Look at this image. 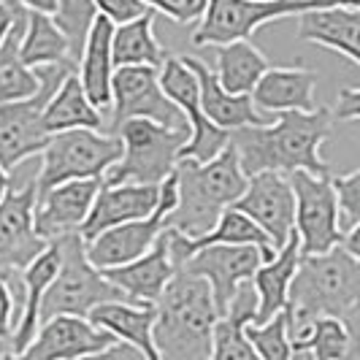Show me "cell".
Instances as JSON below:
<instances>
[{
    "label": "cell",
    "instance_id": "cell-1",
    "mask_svg": "<svg viewBox=\"0 0 360 360\" xmlns=\"http://www.w3.org/2000/svg\"><path fill=\"white\" fill-rule=\"evenodd\" d=\"M333 133L330 108L288 111L271 125L238 127L228 136L244 176L307 171L311 176H330V165L323 160V144Z\"/></svg>",
    "mask_w": 360,
    "mask_h": 360
},
{
    "label": "cell",
    "instance_id": "cell-2",
    "mask_svg": "<svg viewBox=\"0 0 360 360\" xmlns=\"http://www.w3.org/2000/svg\"><path fill=\"white\" fill-rule=\"evenodd\" d=\"M217 320L219 311L209 285L190 271H176L155 301L152 342L158 358L209 360Z\"/></svg>",
    "mask_w": 360,
    "mask_h": 360
},
{
    "label": "cell",
    "instance_id": "cell-3",
    "mask_svg": "<svg viewBox=\"0 0 360 360\" xmlns=\"http://www.w3.org/2000/svg\"><path fill=\"white\" fill-rule=\"evenodd\" d=\"M174 181L176 206L165 219V228H174L193 241L209 233L219 214L231 209L247 187V176L231 144L209 162L179 160Z\"/></svg>",
    "mask_w": 360,
    "mask_h": 360
},
{
    "label": "cell",
    "instance_id": "cell-4",
    "mask_svg": "<svg viewBox=\"0 0 360 360\" xmlns=\"http://www.w3.org/2000/svg\"><path fill=\"white\" fill-rule=\"evenodd\" d=\"M360 307V257H352L342 247L330 252L301 257L290 282L288 311L298 317H339L358 325Z\"/></svg>",
    "mask_w": 360,
    "mask_h": 360
},
{
    "label": "cell",
    "instance_id": "cell-5",
    "mask_svg": "<svg viewBox=\"0 0 360 360\" xmlns=\"http://www.w3.org/2000/svg\"><path fill=\"white\" fill-rule=\"evenodd\" d=\"M60 250V269L54 274L52 285L44 292L38 325L52 317H90L95 307L103 304H130L120 290L114 288L84 255V241L79 233L63 236L52 241Z\"/></svg>",
    "mask_w": 360,
    "mask_h": 360
},
{
    "label": "cell",
    "instance_id": "cell-6",
    "mask_svg": "<svg viewBox=\"0 0 360 360\" xmlns=\"http://www.w3.org/2000/svg\"><path fill=\"white\" fill-rule=\"evenodd\" d=\"M11 187L0 200V279L17 285L22 271L46 250V241L33 228L38 200V158L8 171Z\"/></svg>",
    "mask_w": 360,
    "mask_h": 360
},
{
    "label": "cell",
    "instance_id": "cell-7",
    "mask_svg": "<svg viewBox=\"0 0 360 360\" xmlns=\"http://www.w3.org/2000/svg\"><path fill=\"white\" fill-rule=\"evenodd\" d=\"M122 155L103 174V184H160L174 174L190 130L162 127L149 120H127L114 130Z\"/></svg>",
    "mask_w": 360,
    "mask_h": 360
},
{
    "label": "cell",
    "instance_id": "cell-8",
    "mask_svg": "<svg viewBox=\"0 0 360 360\" xmlns=\"http://www.w3.org/2000/svg\"><path fill=\"white\" fill-rule=\"evenodd\" d=\"M330 6L360 8V0H206V11L193 30V44L222 46L233 41H252L255 33L269 22Z\"/></svg>",
    "mask_w": 360,
    "mask_h": 360
},
{
    "label": "cell",
    "instance_id": "cell-9",
    "mask_svg": "<svg viewBox=\"0 0 360 360\" xmlns=\"http://www.w3.org/2000/svg\"><path fill=\"white\" fill-rule=\"evenodd\" d=\"M120 139L108 133L87 127L52 133L38 158V195L63 181L103 179V174L120 160Z\"/></svg>",
    "mask_w": 360,
    "mask_h": 360
},
{
    "label": "cell",
    "instance_id": "cell-10",
    "mask_svg": "<svg viewBox=\"0 0 360 360\" xmlns=\"http://www.w3.org/2000/svg\"><path fill=\"white\" fill-rule=\"evenodd\" d=\"M38 90L36 95L17 101V103H0V165L6 171L17 168L19 162L38 158L41 149L49 141V133L44 130V108L49 103L54 90L63 84V79L73 73L71 65H44L36 68Z\"/></svg>",
    "mask_w": 360,
    "mask_h": 360
},
{
    "label": "cell",
    "instance_id": "cell-11",
    "mask_svg": "<svg viewBox=\"0 0 360 360\" xmlns=\"http://www.w3.org/2000/svg\"><path fill=\"white\" fill-rule=\"evenodd\" d=\"M160 68L149 65H125L114 68L111 76V106H108L106 130L114 136V130L127 120H149L162 127L181 130L187 127L181 111L160 90ZM190 130V127H187Z\"/></svg>",
    "mask_w": 360,
    "mask_h": 360
},
{
    "label": "cell",
    "instance_id": "cell-12",
    "mask_svg": "<svg viewBox=\"0 0 360 360\" xmlns=\"http://www.w3.org/2000/svg\"><path fill=\"white\" fill-rule=\"evenodd\" d=\"M176 206V181L174 174L160 181V198L155 212L144 219H133L125 225L108 228L101 236H95L92 241H84V255L98 271L120 269L125 263H133L136 257L146 255L155 241L165 231V219Z\"/></svg>",
    "mask_w": 360,
    "mask_h": 360
},
{
    "label": "cell",
    "instance_id": "cell-13",
    "mask_svg": "<svg viewBox=\"0 0 360 360\" xmlns=\"http://www.w3.org/2000/svg\"><path fill=\"white\" fill-rule=\"evenodd\" d=\"M158 79H160V90L165 92V98L174 103V106L181 111L184 122L190 127V139L187 144L181 146L179 160H195V162H209L214 160L217 155L228 146V136L225 130L214 127L203 108H200V95H198V79L195 73L190 71L181 57H165L158 71Z\"/></svg>",
    "mask_w": 360,
    "mask_h": 360
},
{
    "label": "cell",
    "instance_id": "cell-14",
    "mask_svg": "<svg viewBox=\"0 0 360 360\" xmlns=\"http://www.w3.org/2000/svg\"><path fill=\"white\" fill-rule=\"evenodd\" d=\"M330 176H311L307 171L288 174L290 190L295 198V236L301 257L330 252L333 247H339L344 236L339 231Z\"/></svg>",
    "mask_w": 360,
    "mask_h": 360
},
{
    "label": "cell",
    "instance_id": "cell-15",
    "mask_svg": "<svg viewBox=\"0 0 360 360\" xmlns=\"http://www.w3.org/2000/svg\"><path fill=\"white\" fill-rule=\"evenodd\" d=\"M241 214H247L255 225L269 236L271 247L279 250L295 233V198L288 176L282 174H255L247 176V187L241 198L233 203Z\"/></svg>",
    "mask_w": 360,
    "mask_h": 360
},
{
    "label": "cell",
    "instance_id": "cell-16",
    "mask_svg": "<svg viewBox=\"0 0 360 360\" xmlns=\"http://www.w3.org/2000/svg\"><path fill=\"white\" fill-rule=\"evenodd\" d=\"M271 255L263 252L260 247H228V244H212L200 247L193 252V257L184 263L181 271H190L200 276L214 298V307L219 317L225 314L228 301L236 292V288L247 279H252L255 271L260 269Z\"/></svg>",
    "mask_w": 360,
    "mask_h": 360
},
{
    "label": "cell",
    "instance_id": "cell-17",
    "mask_svg": "<svg viewBox=\"0 0 360 360\" xmlns=\"http://www.w3.org/2000/svg\"><path fill=\"white\" fill-rule=\"evenodd\" d=\"M117 342L111 333L95 328L84 317H52L38 325L33 342L6 360H82Z\"/></svg>",
    "mask_w": 360,
    "mask_h": 360
},
{
    "label": "cell",
    "instance_id": "cell-18",
    "mask_svg": "<svg viewBox=\"0 0 360 360\" xmlns=\"http://www.w3.org/2000/svg\"><path fill=\"white\" fill-rule=\"evenodd\" d=\"M103 179H76L63 181L41 193L33 209V228L36 233L52 244L63 236L79 233L90 214L92 200L98 195Z\"/></svg>",
    "mask_w": 360,
    "mask_h": 360
},
{
    "label": "cell",
    "instance_id": "cell-19",
    "mask_svg": "<svg viewBox=\"0 0 360 360\" xmlns=\"http://www.w3.org/2000/svg\"><path fill=\"white\" fill-rule=\"evenodd\" d=\"M160 198V184H101L92 209L82 225V241H92L108 228L144 219L155 212Z\"/></svg>",
    "mask_w": 360,
    "mask_h": 360
},
{
    "label": "cell",
    "instance_id": "cell-20",
    "mask_svg": "<svg viewBox=\"0 0 360 360\" xmlns=\"http://www.w3.org/2000/svg\"><path fill=\"white\" fill-rule=\"evenodd\" d=\"M181 63L195 73V79H198L200 108H203L206 120L214 127L225 130V133H233L238 127H263L274 122V117H266V114H260V111L252 106V98H250V95H231V92L222 90L219 82H217L214 71H212L200 57L184 54Z\"/></svg>",
    "mask_w": 360,
    "mask_h": 360
},
{
    "label": "cell",
    "instance_id": "cell-21",
    "mask_svg": "<svg viewBox=\"0 0 360 360\" xmlns=\"http://www.w3.org/2000/svg\"><path fill=\"white\" fill-rule=\"evenodd\" d=\"M174 274H176V266L168 252L165 231L146 255L136 257L133 263L120 266V269L103 271L108 282L120 290L130 304H139V307H155V301L160 298V292L171 282Z\"/></svg>",
    "mask_w": 360,
    "mask_h": 360
},
{
    "label": "cell",
    "instance_id": "cell-22",
    "mask_svg": "<svg viewBox=\"0 0 360 360\" xmlns=\"http://www.w3.org/2000/svg\"><path fill=\"white\" fill-rule=\"evenodd\" d=\"M298 38L342 54L344 60L360 65V8L355 6H330L311 8L298 14Z\"/></svg>",
    "mask_w": 360,
    "mask_h": 360
},
{
    "label": "cell",
    "instance_id": "cell-23",
    "mask_svg": "<svg viewBox=\"0 0 360 360\" xmlns=\"http://www.w3.org/2000/svg\"><path fill=\"white\" fill-rule=\"evenodd\" d=\"M317 73L311 68H269L250 92L252 106L266 117H279L288 111H314L317 101Z\"/></svg>",
    "mask_w": 360,
    "mask_h": 360
},
{
    "label": "cell",
    "instance_id": "cell-24",
    "mask_svg": "<svg viewBox=\"0 0 360 360\" xmlns=\"http://www.w3.org/2000/svg\"><path fill=\"white\" fill-rule=\"evenodd\" d=\"M111 33L114 22L106 17H95L90 33L84 38V46L79 54V84L87 92L90 103L103 117L111 106V76H114V60H111Z\"/></svg>",
    "mask_w": 360,
    "mask_h": 360
},
{
    "label": "cell",
    "instance_id": "cell-25",
    "mask_svg": "<svg viewBox=\"0 0 360 360\" xmlns=\"http://www.w3.org/2000/svg\"><path fill=\"white\" fill-rule=\"evenodd\" d=\"M298 263H301V247H298V236L292 233L260 269L255 271L252 285L255 292H257V317H255L252 325L269 323L271 317L285 311L290 282L295 276Z\"/></svg>",
    "mask_w": 360,
    "mask_h": 360
},
{
    "label": "cell",
    "instance_id": "cell-26",
    "mask_svg": "<svg viewBox=\"0 0 360 360\" xmlns=\"http://www.w3.org/2000/svg\"><path fill=\"white\" fill-rule=\"evenodd\" d=\"M95 328L111 333L117 342L136 347L146 360H160L152 342V325H155V307H139V304H103L95 307L87 317Z\"/></svg>",
    "mask_w": 360,
    "mask_h": 360
},
{
    "label": "cell",
    "instance_id": "cell-27",
    "mask_svg": "<svg viewBox=\"0 0 360 360\" xmlns=\"http://www.w3.org/2000/svg\"><path fill=\"white\" fill-rule=\"evenodd\" d=\"M76 127L106 133V117L90 103L87 92L82 90L79 76L73 71L63 79V84L54 90V95L44 108V130L52 136V133L76 130Z\"/></svg>",
    "mask_w": 360,
    "mask_h": 360
},
{
    "label": "cell",
    "instance_id": "cell-28",
    "mask_svg": "<svg viewBox=\"0 0 360 360\" xmlns=\"http://www.w3.org/2000/svg\"><path fill=\"white\" fill-rule=\"evenodd\" d=\"M269 57L252 41H233L214 46V76L219 87L231 95H250L260 76L269 71Z\"/></svg>",
    "mask_w": 360,
    "mask_h": 360
},
{
    "label": "cell",
    "instance_id": "cell-29",
    "mask_svg": "<svg viewBox=\"0 0 360 360\" xmlns=\"http://www.w3.org/2000/svg\"><path fill=\"white\" fill-rule=\"evenodd\" d=\"M165 57L168 54L160 46V41L155 38V11H144L141 17L114 25V33H111L114 68H125V65L160 68Z\"/></svg>",
    "mask_w": 360,
    "mask_h": 360
},
{
    "label": "cell",
    "instance_id": "cell-30",
    "mask_svg": "<svg viewBox=\"0 0 360 360\" xmlns=\"http://www.w3.org/2000/svg\"><path fill=\"white\" fill-rule=\"evenodd\" d=\"M19 54H22L25 65H30V68H44V65H71V68H76L71 44L49 14H36V11L25 14Z\"/></svg>",
    "mask_w": 360,
    "mask_h": 360
},
{
    "label": "cell",
    "instance_id": "cell-31",
    "mask_svg": "<svg viewBox=\"0 0 360 360\" xmlns=\"http://www.w3.org/2000/svg\"><path fill=\"white\" fill-rule=\"evenodd\" d=\"M25 8H19L17 19L8 30L6 41L0 44V103H17L38 90V73L36 68L25 65L22 54H19V41L25 30Z\"/></svg>",
    "mask_w": 360,
    "mask_h": 360
},
{
    "label": "cell",
    "instance_id": "cell-32",
    "mask_svg": "<svg viewBox=\"0 0 360 360\" xmlns=\"http://www.w3.org/2000/svg\"><path fill=\"white\" fill-rule=\"evenodd\" d=\"M212 244H228V247H260L263 252L274 255L276 250L271 247L269 236L263 233L257 225L247 214H241L238 209H225L219 219L214 222V228L206 236H200L195 241H190L193 252L200 247H212Z\"/></svg>",
    "mask_w": 360,
    "mask_h": 360
},
{
    "label": "cell",
    "instance_id": "cell-33",
    "mask_svg": "<svg viewBox=\"0 0 360 360\" xmlns=\"http://www.w3.org/2000/svg\"><path fill=\"white\" fill-rule=\"evenodd\" d=\"M355 339H358V325L344 323L339 317H317L307 352L311 360H342Z\"/></svg>",
    "mask_w": 360,
    "mask_h": 360
},
{
    "label": "cell",
    "instance_id": "cell-34",
    "mask_svg": "<svg viewBox=\"0 0 360 360\" xmlns=\"http://www.w3.org/2000/svg\"><path fill=\"white\" fill-rule=\"evenodd\" d=\"M95 17H98V8H95L92 0H57V6H54V14H52L54 25L65 33L76 63H79L84 38L90 33Z\"/></svg>",
    "mask_w": 360,
    "mask_h": 360
},
{
    "label": "cell",
    "instance_id": "cell-35",
    "mask_svg": "<svg viewBox=\"0 0 360 360\" xmlns=\"http://www.w3.org/2000/svg\"><path fill=\"white\" fill-rule=\"evenodd\" d=\"M244 336L250 339L260 360H295L288 330H285V314L271 317L269 323L244 325Z\"/></svg>",
    "mask_w": 360,
    "mask_h": 360
},
{
    "label": "cell",
    "instance_id": "cell-36",
    "mask_svg": "<svg viewBox=\"0 0 360 360\" xmlns=\"http://www.w3.org/2000/svg\"><path fill=\"white\" fill-rule=\"evenodd\" d=\"M209 360H260L252 349L250 339L244 336V325L231 320V317H219L214 325V336H212V352Z\"/></svg>",
    "mask_w": 360,
    "mask_h": 360
},
{
    "label": "cell",
    "instance_id": "cell-37",
    "mask_svg": "<svg viewBox=\"0 0 360 360\" xmlns=\"http://www.w3.org/2000/svg\"><path fill=\"white\" fill-rule=\"evenodd\" d=\"M333 198H336V217H339V231L347 233L352 228H360V168L349 174L330 176Z\"/></svg>",
    "mask_w": 360,
    "mask_h": 360
},
{
    "label": "cell",
    "instance_id": "cell-38",
    "mask_svg": "<svg viewBox=\"0 0 360 360\" xmlns=\"http://www.w3.org/2000/svg\"><path fill=\"white\" fill-rule=\"evenodd\" d=\"M22 314V279L8 285L0 279V355H8V339Z\"/></svg>",
    "mask_w": 360,
    "mask_h": 360
},
{
    "label": "cell",
    "instance_id": "cell-39",
    "mask_svg": "<svg viewBox=\"0 0 360 360\" xmlns=\"http://www.w3.org/2000/svg\"><path fill=\"white\" fill-rule=\"evenodd\" d=\"M149 11L162 14L176 25H195L203 11H206V0H141Z\"/></svg>",
    "mask_w": 360,
    "mask_h": 360
},
{
    "label": "cell",
    "instance_id": "cell-40",
    "mask_svg": "<svg viewBox=\"0 0 360 360\" xmlns=\"http://www.w3.org/2000/svg\"><path fill=\"white\" fill-rule=\"evenodd\" d=\"M92 3H95L98 14L111 19L114 25H122L127 19H136L144 11H149L141 0H92Z\"/></svg>",
    "mask_w": 360,
    "mask_h": 360
},
{
    "label": "cell",
    "instance_id": "cell-41",
    "mask_svg": "<svg viewBox=\"0 0 360 360\" xmlns=\"http://www.w3.org/2000/svg\"><path fill=\"white\" fill-rule=\"evenodd\" d=\"M333 122H358L360 117V90L355 84H347L336 95V108H330Z\"/></svg>",
    "mask_w": 360,
    "mask_h": 360
},
{
    "label": "cell",
    "instance_id": "cell-42",
    "mask_svg": "<svg viewBox=\"0 0 360 360\" xmlns=\"http://www.w3.org/2000/svg\"><path fill=\"white\" fill-rule=\"evenodd\" d=\"M82 360H146L136 347H130L125 342H111L108 347H103L101 352H92Z\"/></svg>",
    "mask_w": 360,
    "mask_h": 360
},
{
    "label": "cell",
    "instance_id": "cell-43",
    "mask_svg": "<svg viewBox=\"0 0 360 360\" xmlns=\"http://www.w3.org/2000/svg\"><path fill=\"white\" fill-rule=\"evenodd\" d=\"M19 8H22V6H17L14 0L0 3V44H3V41H6V36H8V30H11L14 19H17Z\"/></svg>",
    "mask_w": 360,
    "mask_h": 360
},
{
    "label": "cell",
    "instance_id": "cell-44",
    "mask_svg": "<svg viewBox=\"0 0 360 360\" xmlns=\"http://www.w3.org/2000/svg\"><path fill=\"white\" fill-rule=\"evenodd\" d=\"M17 6H22L25 11H36V14H54V6H57V0H14Z\"/></svg>",
    "mask_w": 360,
    "mask_h": 360
},
{
    "label": "cell",
    "instance_id": "cell-45",
    "mask_svg": "<svg viewBox=\"0 0 360 360\" xmlns=\"http://www.w3.org/2000/svg\"><path fill=\"white\" fill-rule=\"evenodd\" d=\"M8 187H11V176H8V171L0 165V200L6 198V193H8Z\"/></svg>",
    "mask_w": 360,
    "mask_h": 360
},
{
    "label": "cell",
    "instance_id": "cell-46",
    "mask_svg": "<svg viewBox=\"0 0 360 360\" xmlns=\"http://www.w3.org/2000/svg\"><path fill=\"white\" fill-rule=\"evenodd\" d=\"M342 360H360V339H355V342H352V347L347 349V355H344Z\"/></svg>",
    "mask_w": 360,
    "mask_h": 360
},
{
    "label": "cell",
    "instance_id": "cell-47",
    "mask_svg": "<svg viewBox=\"0 0 360 360\" xmlns=\"http://www.w3.org/2000/svg\"><path fill=\"white\" fill-rule=\"evenodd\" d=\"M295 360H311L309 352H295Z\"/></svg>",
    "mask_w": 360,
    "mask_h": 360
},
{
    "label": "cell",
    "instance_id": "cell-48",
    "mask_svg": "<svg viewBox=\"0 0 360 360\" xmlns=\"http://www.w3.org/2000/svg\"><path fill=\"white\" fill-rule=\"evenodd\" d=\"M0 360H6V358H3V355H0Z\"/></svg>",
    "mask_w": 360,
    "mask_h": 360
},
{
    "label": "cell",
    "instance_id": "cell-49",
    "mask_svg": "<svg viewBox=\"0 0 360 360\" xmlns=\"http://www.w3.org/2000/svg\"><path fill=\"white\" fill-rule=\"evenodd\" d=\"M0 3H6V0H0Z\"/></svg>",
    "mask_w": 360,
    "mask_h": 360
}]
</instances>
